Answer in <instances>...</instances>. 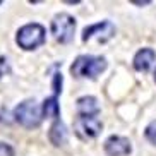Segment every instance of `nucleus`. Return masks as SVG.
<instances>
[{
  "label": "nucleus",
  "instance_id": "obj_1",
  "mask_svg": "<svg viewBox=\"0 0 156 156\" xmlns=\"http://www.w3.org/2000/svg\"><path fill=\"white\" fill-rule=\"evenodd\" d=\"M106 69V60L103 57H93V55H81L74 60L70 72L76 77H87L96 79L103 70Z\"/></svg>",
  "mask_w": 156,
  "mask_h": 156
},
{
  "label": "nucleus",
  "instance_id": "obj_2",
  "mask_svg": "<svg viewBox=\"0 0 156 156\" xmlns=\"http://www.w3.org/2000/svg\"><path fill=\"white\" fill-rule=\"evenodd\" d=\"M45 28L41 24H26L17 31V36H16V41L17 45L23 48V50H34L40 45L45 43Z\"/></svg>",
  "mask_w": 156,
  "mask_h": 156
},
{
  "label": "nucleus",
  "instance_id": "obj_3",
  "mask_svg": "<svg viewBox=\"0 0 156 156\" xmlns=\"http://www.w3.org/2000/svg\"><path fill=\"white\" fill-rule=\"evenodd\" d=\"M14 117L19 124L23 127H28V129H33V127H38L41 124V108L36 105L34 100H26L23 103H19L14 110Z\"/></svg>",
  "mask_w": 156,
  "mask_h": 156
},
{
  "label": "nucleus",
  "instance_id": "obj_4",
  "mask_svg": "<svg viewBox=\"0 0 156 156\" xmlns=\"http://www.w3.org/2000/svg\"><path fill=\"white\" fill-rule=\"evenodd\" d=\"M76 29V19L70 14H57L51 21V34L58 43H69L74 36Z\"/></svg>",
  "mask_w": 156,
  "mask_h": 156
},
{
  "label": "nucleus",
  "instance_id": "obj_5",
  "mask_svg": "<svg viewBox=\"0 0 156 156\" xmlns=\"http://www.w3.org/2000/svg\"><path fill=\"white\" fill-rule=\"evenodd\" d=\"M74 129H76V134H77L79 137L93 139L101 132L103 124H101V120L98 119L96 115H93V117L79 115L77 119H76V122H74Z\"/></svg>",
  "mask_w": 156,
  "mask_h": 156
},
{
  "label": "nucleus",
  "instance_id": "obj_6",
  "mask_svg": "<svg viewBox=\"0 0 156 156\" xmlns=\"http://www.w3.org/2000/svg\"><path fill=\"white\" fill-rule=\"evenodd\" d=\"M115 34V26L110 21H103V23L87 26L83 31V41H89L93 38H96L98 41H108Z\"/></svg>",
  "mask_w": 156,
  "mask_h": 156
},
{
  "label": "nucleus",
  "instance_id": "obj_7",
  "mask_svg": "<svg viewBox=\"0 0 156 156\" xmlns=\"http://www.w3.org/2000/svg\"><path fill=\"white\" fill-rule=\"evenodd\" d=\"M130 149V141L122 136H112L105 141V151L108 156H127Z\"/></svg>",
  "mask_w": 156,
  "mask_h": 156
},
{
  "label": "nucleus",
  "instance_id": "obj_8",
  "mask_svg": "<svg viewBox=\"0 0 156 156\" xmlns=\"http://www.w3.org/2000/svg\"><path fill=\"white\" fill-rule=\"evenodd\" d=\"M154 60H156L154 50H151V48H142L134 57V67L139 72H146V70L151 69V65L154 64Z\"/></svg>",
  "mask_w": 156,
  "mask_h": 156
},
{
  "label": "nucleus",
  "instance_id": "obj_9",
  "mask_svg": "<svg viewBox=\"0 0 156 156\" xmlns=\"http://www.w3.org/2000/svg\"><path fill=\"white\" fill-rule=\"evenodd\" d=\"M77 112L79 115H87V117H93L100 112V105H98V100L94 96H83L77 100Z\"/></svg>",
  "mask_w": 156,
  "mask_h": 156
},
{
  "label": "nucleus",
  "instance_id": "obj_10",
  "mask_svg": "<svg viewBox=\"0 0 156 156\" xmlns=\"http://www.w3.org/2000/svg\"><path fill=\"white\" fill-rule=\"evenodd\" d=\"M48 137H50L51 144H55V146H64L67 142V129L60 120H55V124L51 125Z\"/></svg>",
  "mask_w": 156,
  "mask_h": 156
},
{
  "label": "nucleus",
  "instance_id": "obj_11",
  "mask_svg": "<svg viewBox=\"0 0 156 156\" xmlns=\"http://www.w3.org/2000/svg\"><path fill=\"white\" fill-rule=\"evenodd\" d=\"M41 115H43V117H50V119H57V120H58V117H60V106H58V103H57V96L46 98V100L43 101Z\"/></svg>",
  "mask_w": 156,
  "mask_h": 156
},
{
  "label": "nucleus",
  "instance_id": "obj_12",
  "mask_svg": "<svg viewBox=\"0 0 156 156\" xmlns=\"http://www.w3.org/2000/svg\"><path fill=\"white\" fill-rule=\"evenodd\" d=\"M146 137L149 139L153 144H156V122H151V124L147 125V129H146Z\"/></svg>",
  "mask_w": 156,
  "mask_h": 156
},
{
  "label": "nucleus",
  "instance_id": "obj_13",
  "mask_svg": "<svg viewBox=\"0 0 156 156\" xmlns=\"http://www.w3.org/2000/svg\"><path fill=\"white\" fill-rule=\"evenodd\" d=\"M9 72H10V65L7 62V58L5 57H0V79L4 77V76H7Z\"/></svg>",
  "mask_w": 156,
  "mask_h": 156
},
{
  "label": "nucleus",
  "instance_id": "obj_14",
  "mask_svg": "<svg viewBox=\"0 0 156 156\" xmlns=\"http://www.w3.org/2000/svg\"><path fill=\"white\" fill-rule=\"evenodd\" d=\"M53 89H55V96L62 91V74H55L53 76Z\"/></svg>",
  "mask_w": 156,
  "mask_h": 156
},
{
  "label": "nucleus",
  "instance_id": "obj_15",
  "mask_svg": "<svg viewBox=\"0 0 156 156\" xmlns=\"http://www.w3.org/2000/svg\"><path fill=\"white\" fill-rule=\"evenodd\" d=\"M0 156H14V149H12L9 144L0 142Z\"/></svg>",
  "mask_w": 156,
  "mask_h": 156
},
{
  "label": "nucleus",
  "instance_id": "obj_16",
  "mask_svg": "<svg viewBox=\"0 0 156 156\" xmlns=\"http://www.w3.org/2000/svg\"><path fill=\"white\" fill-rule=\"evenodd\" d=\"M154 81H156V72H154Z\"/></svg>",
  "mask_w": 156,
  "mask_h": 156
},
{
  "label": "nucleus",
  "instance_id": "obj_17",
  "mask_svg": "<svg viewBox=\"0 0 156 156\" xmlns=\"http://www.w3.org/2000/svg\"><path fill=\"white\" fill-rule=\"evenodd\" d=\"M0 4H2V2H0Z\"/></svg>",
  "mask_w": 156,
  "mask_h": 156
}]
</instances>
